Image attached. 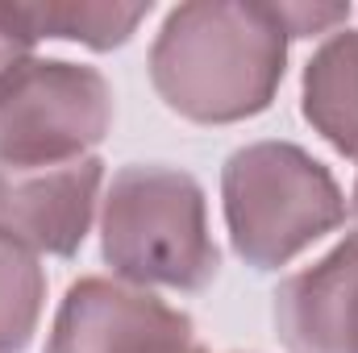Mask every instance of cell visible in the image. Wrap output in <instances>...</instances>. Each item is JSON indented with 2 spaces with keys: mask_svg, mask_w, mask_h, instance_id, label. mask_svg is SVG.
<instances>
[{
  "mask_svg": "<svg viewBox=\"0 0 358 353\" xmlns=\"http://www.w3.org/2000/svg\"><path fill=\"white\" fill-rule=\"evenodd\" d=\"M4 21H8V13H0V88L13 80V59H17V42H13V33L4 29Z\"/></svg>",
  "mask_w": 358,
  "mask_h": 353,
  "instance_id": "8",
  "label": "cell"
},
{
  "mask_svg": "<svg viewBox=\"0 0 358 353\" xmlns=\"http://www.w3.org/2000/svg\"><path fill=\"white\" fill-rule=\"evenodd\" d=\"M275 299V324L292 353H358V237L296 274Z\"/></svg>",
  "mask_w": 358,
  "mask_h": 353,
  "instance_id": "6",
  "label": "cell"
},
{
  "mask_svg": "<svg viewBox=\"0 0 358 353\" xmlns=\"http://www.w3.org/2000/svg\"><path fill=\"white\" fill-rule=\"evenodd\" d=\"M100 163L0 167V229L25 246L71 254L84 241Z\"/></svg>",
  "mask_w": 358,
  "mask_h": 353,
  "instance_id": "5",
  "label": "cell"
},
{
  "mask_svg": "<svg viewBox=\"0 0 358 353\" xmlns=\"http://www.w3.org/2000/svg\"><path fill=\"white\" fill-rule=\"evenodd\" d=\"M225 212L242 258L271 270L342 216V200L321 163L292 146H250L229 158Z\"/></svg>",
  "mask_w": 358,
  "mask_h": 353,
  "instance_id": "2",
  "label": "cell"
},
{
  "mask_svg": "<svg viewBox=\"0 0 358 353\" xmlns=\"http://www.w3.org/2000/svg\"><path fill=\"white\" fill-rule=\"evenodd\" d=\"M104 258L129 278L196 291L217 274V250L204 237V200L187 175L134 167L108 195Z\"/></svg>",
  "mask_w": 358,
  "mask_h": 353,
  "instance_id": "1",
  "label": "cell"
},
{
  "mask_svg": "<svg viewBox=\"0 0 358 353\" xmlns=\"http://www.w3.org/2000/svg\"><path fill=\"white\" fill-rule=\"evenodd\" d=\"M50 353H196V345L187 316L150 295L88 278L71 287Z\"/></svg>",
  "mask_w": 358,
  "mask_h": 353,
  "instance_id": "4",
  "label": "cell"
},
{
  "mask_svg": "<svg viewBox=\"0 0 358 353\" xmlns=\"http://www.w3.org/2000/svg\"><path fill=\"white\" fill-rule=\"evenodd\" d=\"M42 308V270L17 237L0 229V353L29 345Z\"/></svg>",
  "mask_w": 358,
  "mask_h": 353,
  "instance_id": "7",
  "label": "cell"
},
{
  "mask_svg": "<svg viewBox=\"0 0 358 353\" xmlns=\"http://www.w3.org/2000/svg\"><path fill=\"white\" fill-rule=\"evenodd\" d=\"M108 125L100 75L46 63L0 88V167H55L80 154Z\"/></svg>",
  "mask_w": 358,
  "mask_h": 353,
  "instance_id": "3",
  "label": "cell"
}]
</instances>
